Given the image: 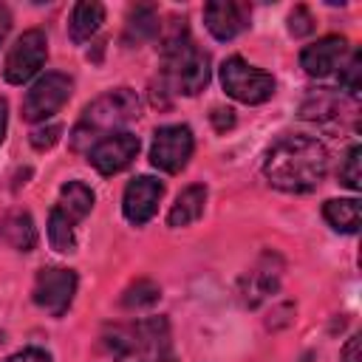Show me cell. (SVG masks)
<instances>
[{
    "label": "cell",
    "mask_w": 362,
    "mask_h": 362,
    "mask_svg": "<svg viewBox=\"0 0 362 362\" xmlns=\"http://www.w3.org/2000/svg\"><path fill=\"white\" fill-rule=\"evenodd\" d=\"M158 297H161V288H158L153 280L141 277V280H136V283H130V286L124 288L122 305H124V308H147V305H153Z\"/></svg>",
    "instance_id": "cell-22"
},
{
    "label": "cell",
    "mask_w": 362,
    "mask_h": 362,
    "mask_svg": "<svg viewBox=\"0 0 362 362\" xmlns=\"http://www.w3.org/2000/svg\"><path fill=\"white\" fill-rule=\"evenodd\" d=\"M221 85L232 99H238L243 105H260V102L272 99V93H274L272 74L252 68L240 57H229L221 65Z\"/></svg>",
    "instance_id": "cell-5"
},
{
    "label": "cell",
    "mask_w": 362,
    "mask_h": 362,
    "mask_svg": "<svg viewBox=\"0 0 362 362\" xmlns=\"http://www.w3.org/2000/svg\"><path fill=\"white\" fill-rule=\"evenodd\" d=\"M322 215L325 221L337 229V232H345V235H354L362 223V206L356 198H334V201H325L322 206Z\"/></svg>",
    "instance_id": "cell-19"
},
{
    "label": "cell",
    "mask_w": 362,
    "mask_h": 362,
    "mask_svg": "<svg viewBox=\"0 0 362 362\" xmlns=\"http://www.w3.org/2000/svg\"><path fill=\"white\" fill-rule=\"evenodd\" d=\"M204 204H206V187L204 184H189L175 198V204H173V209L167 215V223L175 226V229L195 223L201 218V212H204Z\"/></svg>",
    "instance_id": "cell-15"
},
{
    "label": "cell",
    "mask_w": 362,
    "mask_h": 362,
    "mask_svg": "<svg viewBox=\"0 0 362 362\" xmlns=\"http://www.w3.org/2000/svg\"><path fill=\"white\" fill-rule=\"evenodd\" d=\"M105 348L113 362H175L167 317H147L107 328Z\"/></svg>",
    "instance_id": "cell-2"
},
{
    "label": "cell",
    "mask_w": 362,
    "mask_h": 362,
    "mask_svg": "<svg viewBox=\"0 0 362 362\" xmlns=\"http://www.w3.org/2000/svg\"><path fill=\"white\" fill-rule=\"evenodd\" d=\"M59 133H62V127H59V124L37 127V130L31 133V144H34L37 150H48V147H54V144L59 141Z\"/></svg>",
    "instance_id": "cell-27"
},
{
    "label": "cell",
    "mask_w": 362,
    "mask_h": 362,
    "mask_svg": "<svg viewBox=\"0 0 362 362\" xmlns=\"http://www.w3.org/2000/svg\"><path fill=\"white\" fill-rule=\"evenodd\" d=\"M164 195V184L158 178H150V175H139L127 184L124 189V198H122V209H124V218L136 226L147 223L156 209H158V201Z\"/></svg>",
    "instance_id": "cell-11"
},
{
    "label": "cell",
    "mask_w": 362,
    "mask_h": 362,
    "mask_svg": "<svg viewBox=\"0 0 362 362\" xmlns=\"http://www.w3.org/2000/svg\"><path fill=\"white\" fill-rule=\"evenodd\" d=\"M0 342H3V331H0Z\"/></svg>",
    "instance_id": "cell-33"
},
{
    "label": "cell",
    "mask_w": 362,
    "mask_h": 362,
    "mask_svg": "<svg viewBox=\"0 0 362 362\" xmlns=\"http://www.w3.org/2000/svg\"><path fill=\"white\" fill-rule=\"evenodd\" d=\"M345 48H348L345 37H337V34L322 37V40H317V42H311V45L303 48L300 65H303V71H305L308 76H328V74H334V68L339 65Z\"/></svg>",
    "instance_id": "cell-14"
},
{
    "label": "cell",
    "mask_w": 362,
    "mask_h": 362,
    "mask_svg": "<svg viewBox=\"0 0 362 362\" xmlns=\"http://www.w3.org/2000/svg\"><path fill=\"white\" fill-rule=\"evenodd\" d=\"M136 116H139V96L130 88L107 90L82 110V119L71 133V147L90 150L96 141H102L105 136H113L119 127H124Z\"/></svg>",
    "instance_id": "cell-3"
},
{
    "label": "cell",
    "mask_w": 362,
    "mask_h": 362,
    "mask_svg": "<svg viewBox=\"0 0 362 362\" xmlns=\"http://www.w3.org/2000/svg\"><path fill=\"white\" fill-rule=\"evenodd\" d=\"M209 119H212V124H215V130H229L232 124H235V110L232 107H212V113H209Z\"/></svg>",
    "instance_id": "cell-29"
},
{
    "label": "cell",
    "mask_w": 362,
    "mask_h": 362,
    "mask_svg": "<svg viewBox=\"0 0 362 362\" xmlns=\"http://www.w3.org/2000/svg\"><path fill=\"white\" fill-rule=\"evenodd\" d=\"M6 119H8V107H6V99L0 96V141H3V133H6Z\"/></svg>",
    "instance_id": "cell-32"
},
{
    "label": "cell",
    "mask_w": 362,
    "mask_h": 362,
    "mask_svg": "<svg viewBox=\"0 0 362 362\" xmlns=\"http://www.w3.org/2000/svg\"><path fill=\"white\" fill-rule=\"evenodd\" d=\"M249 6L238 0H212L204 6V23L215 40H235L249 28Z\"/></svg>",
    "instance_id": "cell-12"
},
{
    "label": "cell",
    "mask_w": 362,
    "mask_h": 362,
    "mask_svg": "<svg viewBox=\"0 0 362 362\" xmlns=\"http://www.w3.org/2000/svg\"><path fill=\"white\" fill-rule=\"evenodd\" d=\"M158 34V14L153 6L139 3L130 8L127 23H124V42H144Z\"/></svg>",
    "instance_id": "cell-20"
},
{
    "label": "cell",
    "mask_w": 362,
    "mask_h": 362,
    "mask_svg": "<svg viewBox=\"0 0 362 362\" xmlns=\"http://www.w3.org/2000/svg\"><path fill=\"white\" fill-rule=\"evenodd\" d=\"M263 173L283 192H311L328 173V150L311 136H283L266 153Z\"/></svg>",
    "instance_id": "cell-1"
},
{
    "label": "cell",
    "mask_w": 362,
    "mask_h": 362,
    "mask_svg": "<svg viewBox=\"0 0 362 362\" xmlns=\"http://www.w3.org/2000/svg\"><path fill=\"white\" fill-rule=\"evenodd\" d=\"M192 130L187 124H167L158 127L150 147V164L164 173H181L192 156Z\"/></svg>",
    "instance_id": "cell-9"
},
{
    "label": "cell",
    "mask_w": 362,
    "mask_h": 362,
    "mask_svg": "<svg viewBox=\"0 0 362 362\" xmlns=\"http://www.w3.org/2000/svg\"><path fill=\"white\" fill-rule=\"evenodd\" d=\"M105 23V6L96 3V0H82L74 6L71 11V20H68V31H71V40L74 42H85L90 40Z\"/></svg>",
    "instance_id": "cell-17"
},
{
    "label": "cell",
    "mask_w": 362,
    "mask_h": 362,
    "mask_svg": "<svg viewBox=\"0 0 362 362\" xmlns=\"http://www.w3.org/2000/svg\"><path fill=\"white\" fill-rule=\"evenodd\" d=\"M0 240L17 252H31L37 246V226L28 212H11L0 221Z\"/></svg>",
    "instance_id": "cell-16"
},
{
    "label": "cell",
    "mask_w": 362,
    "mask_h": 362,
    "mask_svg": "<svg viewBox=\"0 0 362 362\" xmlns=\"http://www.w3.org/2000/svg\"><path fill=\"white\" fill-rule=\"evenodd\" d=\"M342 362H362V337L354 334L348 345L342 348Z\"/></svg>",
    "instance_id": "cell-30"
},
{
    "label": "cell",
    "mask_w": 362,
    "mask_h": 362,
    "mask_svg": "<svg viewBox=\"0 0 362 362\" xmlns=\"http://www.w3.org/2000/svg\"><path fill=\"white\" fill-rule=\"evenodd\" d=\"M45 54H48L45 31H40V28L23 31V34L17 37V42L11 45V51L6 54V65H3L6 82H11V85L28 82V79L42 68Z\"/></svg>",
    "instance_id": "cell-6"
},
{
    "label": "cell",
    "mask_w": 362,
    "mask_h": 362,
    "mask_svg": "<svg viewBox=\"0 0 362 362\" xmlns=\"http://www.w3.org/2000/svg\"><path fill=\"white\" fill-rule=\"evenodd\" d=\"M170 31L164 37V45H161V57H164V74L170 76L173 88L178 93H187V96H195L206 88L209 82V57L195 48V42L189 40V31H187V20H170Z\"/></svg>",
    "instance_id": "cell-4"
},
{
    "label": "cell",
    "mask_w": 362,
    "mask_h": 362,
    "mask_svg": "<svg viewBox=\"0 0 362 362\" xmlns=\"http://www.w3.org/2000/svg\"><path fill=\"white\" fill-rule=\"evenodd\" d=\"M339 85H342L348 93H356V90L362 88V54H359V51H354L351 59H348V65L342 68Z\"/></svg>",
    "instance_id": "cell-25"
},
{
    "label": "cell",
    "mask_w": 362,
    "mask_h": 362,
    "mask_svg": "<svg viewBox=\"0 0 362 362\" xmlns=\"http://www.w3.org/2000/svg\"><path fill=\"white\" fill-rule=\"evenodd\" d=\"M57 209H59L62 215H68L74 223L82 221V218L93 209V189H90L88 184H82V181H68V184L59 189V204H57Z\"/></svg>",
    "instance_id": "cell-18"
},
{
    "label": "cell",
    "mask_w": 362,
    "mask_h": 362,
    "mask_svg": "<svg viewBox=\"0 0 362 362\" xmlns=\"http://www.w3.org/2000/svg\"><path fill=\"white\" fill-rule=\"evenodd\" d=\"M3 362H51V356H48L42 348H23V351L11 354V356L3 359Z\"/></svg>",
    "instance_id": "cell-28"
},
{
    "label": "cell",
    "mask_w": 362,
    "mask_h": 362,
    "mask_svg": "<svg viewBox=\"0 0 362 362\" xmlns=\"http://www.w3.org/2000/svg\"><path fill=\"white\" fill-rule=\"evenodd\" d=\"M71 88H74V82L65 74L40 76L23 99V119L25 122H45L48 116H54L68 102Z\"/></svg>",
    "instance_id": "cell-8"
},
{
    "label": "cell",
    "mask_w": 362,
    "mask_h": 362,
    "mask_svg": "<svg viewBox=\"0 0 362 362\" xmlns=\"http://www.w3.org/2000/svg\"><path fill=\"white\" fill-rule=\"evenodd\" d=\"M136 153H139V139L133 133L122 130V133H113V136H105L102 141H96L88 150V158L102 175H113V173H122L136 158Z\"/></svg>",
    "instance_id": "cell-10"
},
{
    "label": "cell",
    "mask_w": 362,
    "mask_h": 362,
    "mask_svg": "<svg viewBox=\"0 0 362 362\" xmlns=\"http://www.w3.org/2000/svg\"><path fill=\"white\" fill-rule=\"evenodd\" d=\"M48 240L57 252L62 255H71L76 249V238H74V221L68 215H62L57 206L51 209L48 215Z\"/></svg>",
    "instance_id": "cell-21"
},
{
    "label": "cell",
    "mask_w": 362,
    "mask_h": 362,
    "mask_svg": "<svg viewBox=\"0 0 362 362\" xmlns=\"http://www.w3.org/2000/svg\"><path fill=\"white\" fill-rule=\"evenodd\" d=\"M31 294H34V303L40 308H45L54 317H62L71 308L74 294H76V272L62 269V266L40 269Z\"/></svg>",
    "instance_id": "cell-7"
},
{
    "label": "cell",
    "mask_w": 362,
    "mask_h": 362,
    "mask_svg": "<svg viewBox=\"0 0 362 362\" xmlns=\"http://www.w3.org/2000/svg\"><path fill=\"white\" fill-rule=\"evenodd\" d=\"M288 31L294 37H305V34L314 31V17L305 6H294V11L288 14Z\"/></svg>",
    "instance_id": "cell-26"
},
{
    "label": "cell",
    "mask_w": 362,
    "mask_h": 362,
    "mask_svg": "<svg viewBox=\"0 0 362 362\" xmlns=\"http://www.w3.org/2000/svg\"><path fill=\"white\" fill-rule=\"evenodd\" d=\"M277 283H280V260H277V255H263L255 263V269L249 274H243L240 297H243L246 305H257L269 294L277 291Z\"/></svg>",
    "instance_id": "cell-13"
},
{
    "label": "cell",
    "mask_w": 362,
    "mask_h": 362,
    "mask_svg": "<svg viewBox=\"0 0 362 362\" xmlns=\"http://www.w3.org/2000/svg\"><path fill=\"white\" fill-rule=\"evenodd\" d=\"M359 156H362V147L354 144V147L348 150L342 167H339V181H342L348 189H359V187H362V170H359V161H362V158H359Z\"/></svg>",
    "instance_id": "cell-24"
},
{
    "label": "cell",
    "mask_w": 362,
    "mask_h": 362,
    "mask_svg": "<svg viewBox=\"0 0 362 362\" xmlns=\"http://www.w3.org/2000/svg\"><path fill=\"white\" fill-rule=\"evenodd\" d=\"M8 28H11V14H8V8H6V6H0V42L6 40Z\"/></svg>",
    "instance_id": "cell-31"
},
{
    "label": "cell",
    "mask_w": 362,
    "mask_h": 362,
    "mask_svg": "<svg viewBox=\"0 0 362 362\" xmlns=\"http://www.w3.org/2000/svg\"><path fill=\"white\" fill-rule=\"evenodd\" d=\"M337 107H339V102H337L328 90H317V93L300 107V116H303V119H328V116H337Z\"/></svg>",
    "instance_id": "cell-23"
}]
</instances>
